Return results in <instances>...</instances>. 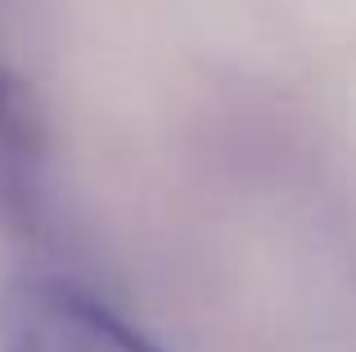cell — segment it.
Wrapping results in <instances>:
<instances>
[{
    "label": "cell",
    "mask_w": 356,
    "mask_h": 352,
    "mask_svg": "<svg viewBox=\"0 0 356 352\" xmlns=\"http://www.w3.org/2000/svg\"><path fill=\"white\" fill-rule=\"evenodd\" d=\"M0 352H163L108 303L59 275H18L0 289Z\"/></svg>",
    "instance_id": "1"
},
{
    "label": "cell",
    "mask_w": 356,
    "mask_h": 352,
    "mask_svg": "<svg viewBox=\"0 0 356 352\" xmlns=\"http://www.w3.org/2000/svg\"><path fill=\"white\" fill-rule=\"evenodd\" d=\"M41 154V131H36L32 99L23 95L14 77L0 72V194H18Z\"/></svg>",
    "instance_id": "2"
}]
</instances>
